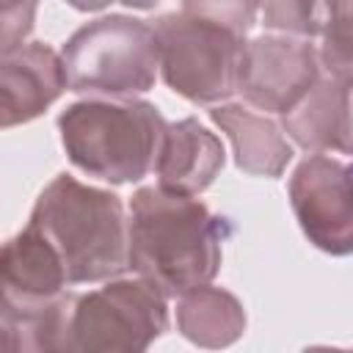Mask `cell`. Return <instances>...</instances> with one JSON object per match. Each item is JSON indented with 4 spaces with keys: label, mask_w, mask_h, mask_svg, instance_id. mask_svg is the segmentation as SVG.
I'll use <instances>...</instances> for the list:
<instances>
[{
    "label": "cell",
    "mask_w": 353,
    "mask_h": 353,
    "mask_svg": "<svg viewBox=\"0 0 353 353\" xmlns=\"http://www.w3.org/2000/svg\"><path fill=\"white\" fill-rule=\"evenodd\" d=\"M116 3H121V6H127V8H141V11H146V8H154L160 0H116Z\"/></svg>",
    "instance_id": "21"
},
{
    "label": "cell",
    "mask_w": 353,
    "mask_h": 353,
    "mask_svg": "<svg viewBox=\"0 0 353 353\" xmlns=\"http://www.w3.org/2000/svg\"><path fill=\"white\" fill-rule=\"evenodd\" d=\"M226 163L223 143L199 119H182L165 124L157 152V185L168 193L199 196L207 190Z\"/></svg>",
    "instance_id": "11"
},
{
    "label": "cell",
    "mask_w": 353,
    "mask_h": 353,
    "mask_svg": "<svg viewBox=\"0 0 353 353\" xmlns=\"http://www.w3.org/2000/svg\"><path fill=\"white\" fill-rule=\"evenodd\" d=\"M0 279L3 292L17 298H52L61 295L69 284L61 254L30 221L19 234H14L3 245Z\"/></svg>",
    "instance_id": "14"
},
{
    "label": "cell",
    "mask_w": 353,
    "mask_h": 353,
    "mask_svg": "<svg viewBox=\"0 0 353 353\" xmlns=\"http://www.w3.org/2000/svg\"><path fill=\"white\" fill-rule=\"evenodd\" d=\"M176 328L199 347H229L245 331V309L234 292L201 284L179 295Z\"/></svg>",
    "instance_id": "15"
},
{
    "label": "cell",
    "mask_w": 353,
    "mask_h": 353,
    "mask_svg": "<svg viewBox=\"0 0 353 353\" xmlns=\"http://www.w3.org/2000/svg\"><path fill=\"white\" fill-rule=\"evenodd\" d=\"M210 119L226 132L234 149V163L245 174L276 179L292 160V146L270 116L254 113L237 102H218L210 108Z\"/></svg>",
    "instance_id": "13"
},
{
    "label": "cell",
    "mask_w": 353,
    "mask_h": 353,
    "mask_svg": "<svg viewBox=\"0 0 353 353\" xmlns=\"http://www.w3.org/2000/svg\"><path fill=\"white\" fill-rule=\"evenodd\" d=\"M229 218L212 215L199 199L141 188L130 201V270L168 298L210 284L221 270Z\"/></svg>",
    "instance_id": "1"
},
{
    "label": "cell",
    "mask_w": 353,
    "mask_h": 353,
    "mask_svg": "<svg viewBox=\"0 0 353 353\" xmlns=\"http://www.w3.org/2000/svg\"><path fill=\"white\" fill-rule=\"evenodd\" d=\"M165 292L146 279H108L74 298L69 353H141L168 331Z\"/></svg>",
    "instance_id": "6"
},
{
    "label": "cell",
    "mask_w": 353,
    "mask_h": 353,
    "mask_svg": "<svg viewBox=\"0 0 353 353\" xmlns=\"http://www.w3.org/2000/svg\"><path fill=\"white\" fill-rule=\"evenodd\" d=\"M69 88L63 58L44 41H25L0 63L3 130L39 119Z\"/></svg>",
    "instance_id": "9"
},
{
    "label": "cell",
    "mask_w": 353,
    "mask_h": 353,
    "mask_svg": "<svg viewBox=\"0 0 353 353\" xmlns=\"http://www.w3.org/2000/svg\"><path fill=\"white\" fill-rule=\"evenodd\" d=\"M320 77V55L309 39L265 33L243 47L240 83L243 99L265 113H290Z\"/></svg>",
    "instance_id": "8"
},
{
    "label": "cell",
    "mask_w": 353,
    "mask_h": 353,
    "mask_svg": "<svg viewBox=\"0 0 353 353\" xmlns=\"http://www.w3.org/2000/svg\"><path fill=\"white\" fill-rule=\"evenodd\" d=\"M30 223L61 254L69 284H94L130 268V221L116 193L58 174L36 199Z\"/></svg>",
    "instance_id": "2"
},
{
    "label": "cell",
    "mask_w": 353,
    "mask_h": 353,
    "mask_svg": "<svg viewBox=\"0 0 353 353\" xmlns=\"http://www.w3.org/2000/svg\"><path fill=\"white\" fill-rule=\"evenodd\" d=\"M72 165L110 185L143 179L160 152L165 119L135 97H88L58 116Z\"/></svg>",
    "instance_id": "3"
},
{
    "label": "cell",
    "mask_w": 353,
    "mask_h": 353,
    "mask_svg": "<svg viewBox=\"0 0 353 353\" xmlns=\"http://www.w3.org/2000/svg\"><path fill=\"white\" fill-rule=\"evenodd\" d=\"M152 28L160 44V72L174 94L196 105H218L237 91L243 36L185 11L163 14Z\"/></svg>",
    "instance_id": "5"
},
{
    "label": "cell",
    "mask_w": 353,
    "mask_h": 353,
    "mask_svg": "<svg viewBox=\"0 0 353 353\" xmlns=\"http://www.w3.org/2000/svg\"><path fill=\"white\" fill-rule=\"evenodd\" d=\"M72 8H77V11H99V8H105V6H110V3H116V0H66Z\"/></svg>",
    "instance_id": "20"
},
{
    "label": "cell",
    "mask_w": 353,
    "mask_h": 353,
    "mask_svg": "<svg viewBox=\"0 0 353 353\" xmlns=\"http://www.w3.org/2000/svg\"><path fill=\"white\" fill-rule=\"evenodd\" d=\"M39 0H0V52H11L25 44L36 22Z\"/></svg>",
    "instance_id": "19"
},
{
    "label": "cell",
    "mask_w": 353,
    "mask_h": 353,
    "mask_svg": "<svg viewBox=\"0 0 353 353\" xmlns=\"http://www.w3.org/2000/svg\"><path fill=\"white\" fill-rule=\"evenodd\" d=\"M290 204L312 245L331 256L353 254V163L309 154L290 176Z\"/></svg>",
    "instance_id": "7"
},
{
    "label": "cell",
    "mask_w": 353,
    "mask_h": 353,
    "mask_svg": "<svg viewBox=\"0 0 353 353\" xmlns=\"http://www.w3.org/2000/svg\"><path fill=\"white\" fill-rule=\"evenodd\" d=\"M281 127L306 152L353 157V83L320 74L306 97L284 113Z\"/></svg>",
    "instance_id": "10"
},
{
    "label": "cell",
    "mask_w": 353,
    "mask_h": 353,
    "mask_svg": "<svg viewBox=\"0 0 353 353\" xmlns=\"http://www.w3.org/2000/svg\"><path fill=\"white\" fill-rule=\"evenodd\" d=\"M265 28L312 39L323 30V0H259Z\"/></svg>",
    "instance_id": "17"
},
{
    "label": "cell",
    "mask_w": 353,
    "mask_h": 353,
    "mask_svg": "<svg viewBox=\"0 0 353 353\" xmlns=\"http://www.w3.org/2000/svg\"><path fill=\"white\" fill-rule=\"evenodd\" d=\"M72 292L52 298L0 295V342L8 353H55L69 350V323L74 309Z\"/></svg>",
    "instance_id": "12"
},
{
    "label": "cell",
    "mask_w": 353,
    "mask_h": 353,
    "mask_svg": "<svg viewBox=\"0 0 353 353\" xmlns=\"http://www.w3.org/2000/svg\"><path fill=\"white\" fill-rule=\"evenodd\" d=\"M182 11L207 22L226 28L234 36H243L254 28L259 0H182Z\"/></svg>",
    "instance_id": "18"
},
{
    "label": "cell",
    "mask_w": 353,
    "mask_h": 353,
    "mask_svg": "<svg viewBox=\"0 0 353 353\" xmlns=\"http://www.w3.org/2000/svg\"><path fill=\"white\" fill-rule=\"evenodd\" d=\"M69 91L97 97L146 94L160 69V44L149 22L110 14L77 28L61 50Z\"/></svg>",
    "instance_id": "4"
},
{
    "label": "cell",
    "mask_w": 353,
    "mask_h": 353,
    "mask_svg": "<svg viewBox=\"0 0 353 353\" xmlns=\"http://www.w3.org/2000/svg\"><path fill=\"white\" fill-rule=\"evenodd\" d=\"M320 36V69L353 83V0H323Z\"/></svg>",
    "instance_id": "16"
}]
</instances>
